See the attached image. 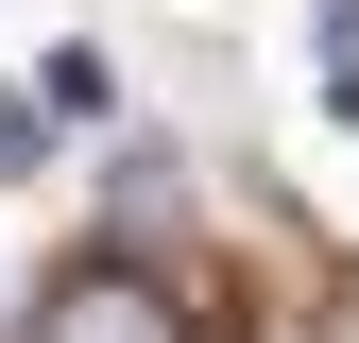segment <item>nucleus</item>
<instances>
[{
  "instance_id": "obj_1",
  "label": "nucleus",
  "mask_w": 359,
  "mask_h": 343,
  "mask_svg": "<svg viewBox=\"0 0 359 343\" xmlns=\"http://www.w3.org/2000/svg\"><path fill=\"white\" fill-rule=\"evenodd\" d=\"M34 343H171V292L120 275V257H86V275L52 292V326H34Z\"/></svg>"
},
{
  "instance_id": "obj_3",
  "label": "nucleus",
  "mask_w": 359,
  "mask_h": 343,
  "mask_svg": "<svg viewBox=\"0 0 359 343\" xmlns=\"http://www.w3.org/2000/svg\"><path fill=\"white\" fill-rule=\"evenodd\" d=\"M34 138H52V103H18V86H0V172H34Z\"/></svg>"
},
{
  "instance_id": "obj_2",
  "label": "nucleus",
  "mask_w": 359,
  "mask_h": 343,
  "mask_svg": "<svg viewBox=\"0 0 359 343\" xmlns=\"http://www.w3.org/2000/svg\"><path fill=\"white\" fill-rule=\"evenodd\" d=\"M103 206H137V224H154V206H171V155H154V138H120V155H103Z\"/></svg>"
}]
</instances>
